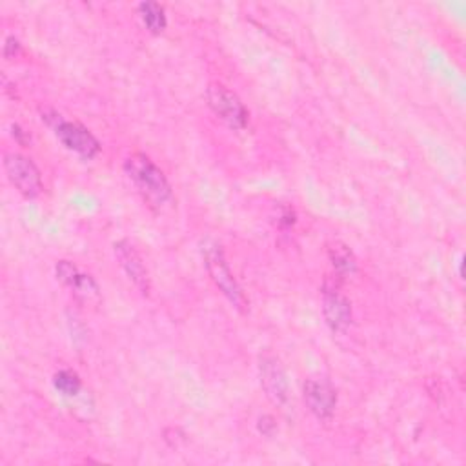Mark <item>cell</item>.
Segmentation results:
<instances>
[{
    "label": "cell",
    "mask_w": 466,
    "mask_h": 466,
    "mask_svg": "<svg viewBox=\"0 0 466 466\" xmlns=\"http://www.w3.org/2000/svg\"><path fill=\"white\" fill-rule=\"evenodd\" d=\"M124 171L147 202L160 206L171 198V186L164 171L144 153L129 155L124 160Z\"/></svg>",
    "instance_id": "obj_1"
},
{
    "label": "cell",
    "mask_w": 466,
    "mask_h": 466,
    "mask_svg": "<svg viewBox=\"0 0 466 466\" xmlns=\"http://www.w3.org/2000/svg\"><path fill=\"white\" fill-rule=\"evenodd\" d=\"M200 251H202V258L206 264V269L211 277V280L215 282V286L224 293V297L242 313L248 311V299L242 291V288L238 286V282L235 280L226 258H224V251L220 248L218 242L206 238L200 242Z\"/></svg>",
    "instance_id": "obj_2"
},
{
    "label": "cell",
    "mask_w": 466,
    "mask_h": 466,
    "mask_svg": "<svg viewBox=\"0 0 466 466\" xmlns=\"http://www.w3.org/2000/svg\"><path fill=\"white\" fill-rule=\"evenodd\" d=\"M206 100L211 111L220 116L228 126L235 129H244L249 120V113L242 100L226 86L218 82H211L206 87Z\"/></svg>",
    "instance_id": "obj_3"
},
{
    "label": "cell",
    "mask_w": 466,
    "mask_h": 466,
    "mask_svg": "<svg viewBox=\"0 0 466 466\" xmlns=\"http://www.w3.org/2000/svg\"><path fill=\"white\" fill-rule=\"evenodd\" d=\"M55 129L56 138L71 151L84 158H93L100 153V142L95 135L78 122H71L62 118L60 115H53V120H47Z\"/></svg>",
    "instance_id": "obj_4"
},
{
    "label": "cell",
    "mask_w": 466,
    "mask_h": 466,
    "mask_svg": "<svg viewBox=\"0 0 466 466\" xmlns=\"http://www.w3.org/2000/svg\"><path fill=\"white\" fill-rule=\"evenodd\" d=\"M4 169L9 182L27 198L42 193V177L35 162L20 153H7L4 157Z\"/></svg>",
    "instance_id": "obj_5"
},
{
    "label": "cell",
    "mask_w": 466,
    "mask_h": 466,
    "mask_svg": "<svg viewBox=\"0 0 466 466\" xmlns=\"http://www.w3.org/2000/svg\"><path fill=\"white\" fill-rule=\"evenodd\" d=\"M258 375H260V386H262L266 397L273 404L282 406L288 400V379H286V373H284L280 362L269 355L260 357Z\"/></svg>",
    "instance_id": "obj_6"
},
{
    "label": "cell",
    "mask_w": 466,
    "mask_h": 466,
    "mask_svg": "<svg viewBox=\"0 0 466 466\" xmlns=\"http://www.w3.org/2000/svg\"><path fill=\"white\" fill-rule=\"evenodd\" d=\"M304 402L319 420H329L337 406V393L329 382L309 379L304 382Z\"/></svg>",
    "instance_id": "obj_7"
},
{
    "label": "cell",
    "mask_w": 466,
    "mask_h": 466,
    "mask_svg": "<svg viewBox=\"0 0 466 466\" xmlns=\"http://www.w3.org/2000/svg\"><path fill=\"white\" fill-rule=\"evenodd\" d=\"M322 315L333 331H346L351 324L353 313L350 300L339 293L335 286L326 284L322 291Z\"/></svg>",
    "instance_id": "obj_8"
},
{
    "label": "cell",
    "mask_w": 466,
    "mask_h": 466,
    "mask_svg": "<svg viewBox=\"0 0 466 466\" xmlns=\"http://www.w3.org/2000/svg\"><path fill=\"white\" fill-rule=\"evenodd\" d=\"M113 249H115V257H116L118 264L122 266V269L126 271L129 280L140 289L142 295H147L149 275H147V269H146L138 251L135 249V246L127 240H118V242H115Z\"/></svg>",
    "instance_id": "obj_9"
},
{
    "label": "cell",
    "mask_w": 466,
    "mask_h": 466,
    "mask_svg": "<svg viewBox=\"0 0 466 466\" xmlns=\"http://www.w3.org/2000/svg\"><path fill=\"white\" fill-rule=\"evenodd\" d=\"M55 271H56V279H58L64 286L71 288V289L76 291V293L89 295V293H96V289H98L96 284H95V280H93L89 275L80 273V269H78L75 264H71L69 260H60V262L56 264Z\"/></svg>",
    "instance_id": "obj_10"
},
{
    "label": "cell",
    "mask_w": 466,
    "mask_h": 466,
    "mask_svg": "<svg viewBox=\"0 0 466 466\" xmlns=\"http://www.w3.org/2000/svg\"><path fill=\"white\" fill-rule=\"evenodd\" d=\"M328 257L331 260L333 269L339 275H348V273H353L357 269V262H355V257H353L351 249L346 244H342V242L329 244Z\"/></svg>",
    "instance_id": "obj_11"
},
{
    "label": "cell",
    "mask_w": 466,
    "mask_h": 466,
    "mask_svg": "<svg viewBox=\"0 0 466 466\" xmlns=\"http://www.w3.org/2000/svg\"><path fill=\"white\" fill-rule=\"evenodd\" d=\"M138 15H140L144 25L151 33L158 35L166 29V24H167L166 13H164V7L158 2H142V4H138Z\"/></svg>",
    "instance_id": "obj_12"
},
{
    "label": "cell",
    "mask_w": 466,
    "mask_h": 466,
    "mask_svg": "<svg viewBox=\"0 0 466 466\" xmlns=\"http://www.w3.org/2000/svg\"><path fill=\"white\" fill-rule=\"evenodd\" d=\"M53 386L56 391H60L64 397H75L80 391V377L71 370H60L53 377Z\"/></svg>",
    "instance_id": "obj_13"
},
{
    "label": "cell",
    "mask_w": 466,
    "mask_h": 466,
    "mask_svg": "<svg viewBox=\"0 0 466 466\" xmlns=\"http://www.w3.org/2000/svg\"><path fill=\"white\" fill-rule=\"evenodd\" d=\"M20 51V44L15 36H7L4 44V56L5 58H15V55Z\"/></svg>",
    "instance_id": "obj_14"
},
{
    "label": "cell",
    "mask_w": 466,
    "mask_h": 466,
    "mask_svg": "<svg viewBox=\"0 0 466 466\" xmlns=\"http://www.w3.org/2000/svg\"><path fill=\"white\" fill-rule=\"evenodd\" d=\"M258 430H260L264 435H271L273 430H275V420H273V417H269V415L260 417V419H258Z\"/></svg>",
    "instance_id": "obj_15"
}]
</instances>
